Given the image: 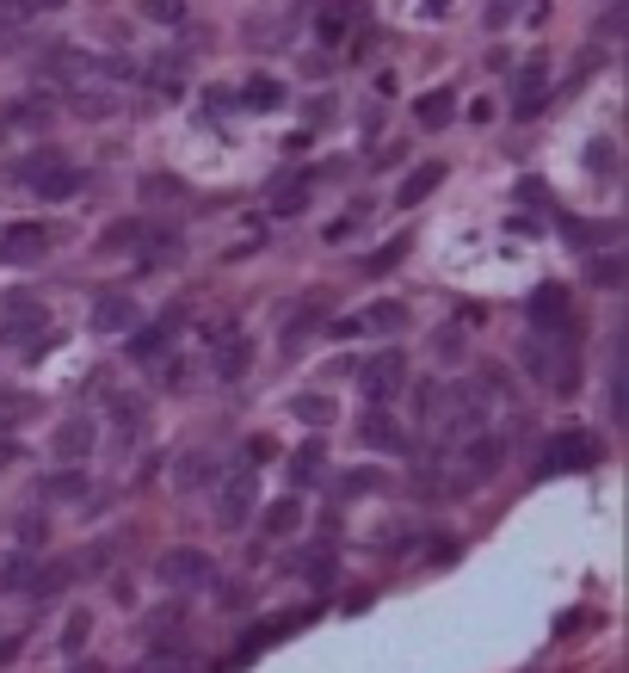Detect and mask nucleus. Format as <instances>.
<instances>
[{
	"instance_id": "1",
	"label": "nucleus",
	"mask_w": 629,
	"mask_h": 673,
	"mask_svg": "<svg viewBox=\"0 0 629 673\" xmlns=\"http://www.w3.org/2000/svg\"><path fill=\"white\" fill-rule=\"evenodd\" d=\"M525 371L555 389V396H574L580 389V371H574V340H549V334H531L525 340Z\"/></svg>"
},
{
	"instance_id": "2",
	"label": "nucleus",
	"mask_w": 629,
	"mask_h": 673,
	"mask_svg": "<svg viewBox=\"0 0 629 673\" xmlns=\"http://www.w3.org/2000/svg\"><path fill=\"white\" fill-rule=\"evenodd\" d=\"M81 180H87V173L81 167H68L62 155H25L19 161V186L25 192H37V198H74V192H81Z\"/></svg>"
},
{
	"instance_id": "3",
	"label": "nucleus",
	"mask_w": 629,
	"mask_h": 673,
	"mask_svg": "<svg viewBox=\"0 0 629 673\" xmlns=\"http://www.w3.org/2000/svg\"><path fill=\"white\" fill-rule=\"evenodd\" d=\"M352 371H358V383H364V396L370 402H389V396H401V383H407V359L395 346H383V352H370V359H352Z\"/></svg>"
},
{
	"instance_id": "4",
	"label": "nucleus",
	"mask_w": 629,
	"mask_h": 673,
	"mask_svg": "<svg viewBox=\"0 0 629 673\" xmlns=\"http://www.w3.org/2000/svg\"><path fill=\"white\" fill-rule=\"evenodd\" d=\"M531 328L549 340H574V297L562 285H537L531 291Z\"/></svg>"
},
{
	"instance_id": "5",
	"label": "nucleus",
	"mask_w": 629,
	"mask_h": 673,
	"mask_svg": "<svg viewBox=\"0 0 629 673\" xmlns=\"http://www.w3.org/2000/svg\"><path fill=\"white\" fill-rule=\"evenodd\" d=\"M599 464V439L592 433H555L543 445V470L549 476H574V470H592Z\"/></svg>"
},
{
	"instance_id": "6",
	"label": "nucleus",
	"mask_w": 629,
	"mask_h": 673,
	"mask_svg": "<svg viewBox=\"0 0 629 673\" xmlns=\"http://www.w3.org/2000/svg\"><path fill=\"white\" fill-rule=\"evenodd\" d=\"M457 464H463V470H457V482H451V488H475V482H488V476L506 464V439H500V433H475V439L463 445Z\"/></svg>"
},
{
	"instance_id": "7",
	"label": "nucleus",
	"mask_w": 629,
	"mask_h": 673,
	"mask_svg": "<svg viewBox=\"0 0 629 673\" xmlns=\"http://www.w3.org/2000/svg\"><path fill=\"white\" fill-rule=\"evenodd\" d=\"M253 519V464H241L235 476H222V494H216V525L235 531Z\"/></svg>"
},
{
	"instance_id": "8",
	"label": "nucleus",
	"mask_w": 629,
	"mask_h": 673,
	"mask_svg": "<svg viewBox=\"0 0 629 673\" xmlns=\"http://www.w3.org/2000/svg\"><path fill=\"white\" fill-rule=\"evenodd\" d=\"M155 569H161V581L167 587H204L216 569H210V556L204 550H192V544H173L161 562H155Z\"/></svg>"
},
{
	"instance_id": "9",
	"label": "nucleus",
	"mask_w": 629,
	"mask_h": 673,
	"mask_svg": "<svg viewBox=\"0 0 629 673\" xmlns=\"http://www.w3.org/2000/svg\"><path fill=\"white\" fill-rule=\"evenodd\" d=\"M44 247H50L44 223H7V229H0V260H7V266H31Z\"/></svg>"
},
{
	"instance_id": "10",
	"label": "nucleus",
	"mask_w": 629,
	"mask_h": 673,
	"mask_svg": "<svg viewBox=\"0 0 629 673\" xmlns=\"http://www.w3.org/2000/svg\"><path fill=\"white\" fill-rule=\"evenodd\" d=\"M179 334V309H167V315H155L148 328H130V359L136 365H155V359H167V340Z\"/></svg>"
},
{
	"instance_id": "11",
	"label": "nucleus",
	"mask_w": 629,
	"mask_h": 673,
	"mask_svg": "<svg viewBox=\"0 0 629 673\" xmlns=\"http://www.w3.org/2000/svg\"><path fill=\"white\" fill-rule=\"evenodd\" d=\"M253 371V340L241 328H216V377L222 383H241Z\"/></svg>"
},
{
	"instance_id": "12",
	"label": "nucleus",
	"mask_w": 629,
	"mask_h": 673,
	"mask_svg": "<svg viewBox=\"0 0 629 673\" xmlns=\"http://www.w3.org/2000/svg\"><path fill=\"white\" fill-rule=\"evenodd\" d=\"M93 445H99V433H93L87 414H74V420H62V427H56V457H62V464H87Z\"/></svg>"
},
{
	"instance_id": "13",
	"label": "nucleus",
	"mask_w": 629,
	"mask_h": 673,
	"mask_svg": "<svg viewBox=\"0 0 629 673\" xmlns=\"http://www.w3.org/2000/svg\"><path fill=\"white\" fill-rule=\"evenodd\" d=\"M136 322V303L124 297V291H99L93 297V328H105V334H124Z\"/></svg>"
},
{
	"instance_id": "14",
	"label": "nucleus",
	"mask_w": 629,
	"mask_h": 673,
	"mask_svg": "<svg viewBox=\"0 0 629 673\" xmlns=\"http://www.w3.org/2000/svg\"><path fill=\"white\" fill-rule=\"evenodd\" d=\"M407 328V309L401 303H364L352 315V334H401Z\"/></svg>"
},
{
	"instance_id": "15",
	"label": "nucleus",
	"mask_w": 629,
	"mask_h": 673,
	"mask_svg": "<svg viewBox=\"0 0 629 673\" xmlns=\"http://www.w3.org/2000/svg\"><path fill=\"white\" fill-rule=\"evenodd\" d=\"M358 433H364V445H370V451H407V433H401V420H395V414H383V408H370Z\"/></svg>"
},
{
	"instance_id": "16",
	"label": "nucleus",
	"mask_w": 629,
	"mask_h": 673,
	"mask_svg": "<svg viewBox=\"0 0 629 673\" xmlns=\"http://www.w3.org/2000/svg\"><path fill=\"white\" fill-rule=\"evenodd\" d=\"M179 630H185V606H179V599H167V606H155V612H148L142 618V636H148V643H179Z\"/></svg>"
},
{
	"instance_id": "17",
	"label": "nucleus",
	"mask_w": 629,
	"mask_h": 673,
	"mask_svg": "<svg viewBox=\"0 0 629 673\" xmlns=\"http://www.w3.org/2000/svg\"><path fill=\"white\" fill-rule=\"evenodd\" d=\"M438 180H444V161H420L414 173H407V180H401V192H395V204L401 210H414L426 192H438Z\"/></svg>"
},
{
	"instance_id": "18",
	"label": "nucleus",
	"mask_w": 629,
	"mask_h": 673,
	"mask_svg": "<svg viewBox=\"0 0 629 673\" xmlns=\"http://www.w3.org/2000/svg\"><path fill=\"white\" fill-rule=\"evenodd\" d=\"M290 414L303 420V427H327V420L340 414V408H333L327 389H296V396H290Z\"/></svg>"
},
{
	"instance_id": "19",
	"label": "nucleus",
	"mask_w": 629,
	"mask_h": 673,
	"mask_svg": "<svg viewBox=\"0 0 629 673\" xmlns=\"http://www.w3.org/2000/svg\"><path fill=\"white\" fill-rule=\"evenodd\" d=\"M543 93H549V62L537 56V62H525V75H518V93H512V99H518V112L531 118L537 105H543Z\"/></svg>"
},
{
	"instance_id": "20",
	"label": "nucleus",
	"mask_w": 629,
	"mask_h": 673,
	"mask_svg": "<svg viewBox=\"0 0 629 673\" xmlns=\"http://www.w3.org/2000/svg\"><path fill=\"white\" fill-rule=\"evenodd\" d=\"M296 525H303V501H290V494H278V501L266 507V519H259V531H266V538H290Z\"/></svg>"
},
{
	"instance_id": "21",
	"label": "nucleus",
	"mask_w": 629,
	"mask_h": 673,
	"mask_svg": "<svg viewBox=\"0 0 629 673\" xmlns=\"http://www.w3.org/2000/svg\"><path fill=\"white\" fill-rule=\"evenodd\" d=\"M451 105H457V93L451 87H432V93H420L414 99V118L432 130V124H451Z\"/></svg>"
},
{
	"instance_id": "22",
	"label": "nucleus",
	"mask_w": 629,
	"mask_h": 673,
	"mask_svg": "<svg viewBox=\"0 0 629 673\" xmlns=\"http://www.w3.org/2000/svg\"><path fill=\"white\" fill-rule=\"evenodd\" d=\"M68 581H74V562H44V569H31V593H37V599L68 593Z\"/></svg>"
},
{
	"instance_id": "23",
	"label": "nucleus",
	"mask_w": 629,
	"mask_h": 673,
	"mask_svg": "<svg viewBox=\"0 0 629 673\" xmlns=\"http://www.w3.org/2000/svg\"><path fill=\"white\" fill-rule=\"evenodd\" d=\"M44 501H81L87 494V470H56V476H44Z\"/></svg>"
},
{
	"instance_id": "24",
	"label": "nucleus",
	"mask_w": 629,
	"mask_h": 673,
	"mask_svg": "<svg viewBox=\"0 0 629 673\" xmlns=\"http://www.w3.org/2000/svg\"><path fill=\"white\" fill-rule=\"evenodd\" d=\"M290 476H296V482H321V476H327V445H321V439H309L303 451L290 457Z\"/></svg>"
},
{
	"instance_id": "25",
	"label": "nucleus",
	"mask_w": 629,
	"mask_h": 673,
	"mask_svg": "<svg viewBox=\"0 0 629 673\" xmlns=\"http://www.w3.org/2000/svg\"><path fill=\"white\" fill-rule=\"evenodd\" d=\"M309 186H315V180H309V173H296V180H290V186H278V192H272V210H278V217H296V210H303V204H309Z\"/></svg>"
},
{
	"instance_id": "26",
	"label": "nucleus",
	"mask_w": 629,
	"mask_h": 673,
	"mask_svg": "<svg viewBox=\"0 0 629 673\" xmlns=\"http://www.w3.org/2000/svg\"><path fill=\"white\" fill-rule=\"evenodd\" d=\"M370 488H383V470H346L340 482H333L340 501H358V494H370Z\"/></svg>"
},
{
	"instance_id": "27",
	"label": "nucleus",
	"mask_w": 629,
	"mask_h": 673,
	"mask_svg": "<svg viewBox=\"0 0 629 673\" xmlns=\"http://www.w3.org/2000/svg\"><path fill=\"white\" fill-rule=\"evenodd\" d=\"M414 420H420V427L444 420V389H438V383H420V389H414Z\"/></svg>"
},
{
	"instance_id": "28",
	"label": "nucleus",
	"mask_w": 629,
	"mask_h": 673,
	"mask_svg": "<svg viewBox=\"0 0 629 673\" xmlns=\"http://www.w3.org/2000/svg\"><path fill=\"white\" fill-rule=\"evenodd\" d=\"M241 99L253 105V112H272V105H284V87L259 75V81H247V87H241Z\"/></svg>"
},
{
	"instance_id": "29",
	"label": "nucleus",
	"mask_w": 629,
	"mask_h": 673,
	"mask_svg": "<svg viewBox=\"0 0 629 673\" xmlns=\"http://www.w3.org/2000/svg\"><path fill=\"white\" fill-rule=\"evenodd\" d=\"M13 531H19V544H25V550H44V544H50V519H44V513H19V525H13Z\"/></svg>"
},
{
	"instance_id": "30",
	"label": "nucleus",
	"mask_w": 629,
	"mask_h": 673,
	"mask_svg": "<svg viewBox=\"0 0 629 673\" xmlns=\"http://www.w3.org/2000/svg\"><path fill=\"white\" fill-rule=\"evenodd\" d=\"M31 569H37L31 556H7V562H0V593H19V587H31Z\"/></svg>"
},
{
	"instance_id": "31",
	"label": "nucleus",
	"mask_w": 629,
	"mask_h": 673,
	"mask_svg": "<svg viewBox=\"0 0 629 673\" xmlns=\"http://www.w3.org/2000/svg\"><path fill=\"white\" fill-rule=\"evenodd\" d=\"M173 482H179V488H198V482H210V457H204V451H192V457H179V470H173Z\"/></svg>"
},
{
	"instance_id": "32",
	"label": "nucleus",
	"mask_w": 629,
	"mask_h": 673,
	"mask_svg": "<svg viewBox=\"0 0 629 673\" xmlns=\"http://www.w3.org/2000/svg\"><path fill=\"white\" fill-rule=\"evenodd\" d=\"M592 285H623V254H599V260H592Z\"/></svg>"
},
{
	"instance_id": "33",
	"label": "nucleus",
	"mask_w": 629,
	"mask_h": 673,
	"mask_svg": "<svg viewBox=\"0 0 629 673\" xmlns=\"http://www.w3.org/2000/svg\"><path fill=\"white\" fill-rule=\"evenodd\" d=\"M87 636H93V618H87V612H74V618L62 624V649L74 655V649H81V643H87Z\"/></svg>"
},
{
	"instance_id": "34",
	"label": "nucleus",
	"mask_w": 629,
	"mask_h": 673,
	"mask_svg": "<svg viewBox=\"0 0 629 673\" xmlns=\"http://www.w3.org/2000/svg\"><path fill=\"white\" fill-rule=\"evenodd\" d=\"M142 13L155 19V25H179L185 19V0H142Z\"/></svg>"
},
{
	"instance_id": "35",
	"label": "nucleus",
	"mask_w": 629,
	"mask_h": 673,
	"mask_svg": "<svg viewBox=\"0 0 629 673\" xmlns=\"http://www.w3.org/2000/svg\"><path fill=\"white\" fill-rule=\"evenodd\" d=\"M142 229H148L142 217H124V223H111V229H105V247H130V241H142Z\"/></svg>"
},
{
	"instance_id": "36",
	"label": "nucleus",
	"mask_w": 629,
	"mask_h": 673,
	"mask_svg": "<svg viewBox=\"0 0 629 673\" xmlns=\"http://www.w3.org/2000/svg\"><path fill=\"white\" fill-rule=\"evenodd\" d=\"M7 124H19V130H31V124H37V130H44V124H50V112H44V105H31V99H19L13 112H7Z\"/></svg>"
},
{
	"instance_id": "37",
	"label": "nucleus",
	"mask_w": 629,
	"mask_h": 673,
	"mask_svg": "<svg viewBox=\"0 0 629 673\" xmlns=\"http://www.w3.org/2000/svg\"><path fill=\"white\" fill-rule=\"evenodd\" d=\"M401 254H407V241H389V247H377V254L364 260V272H389V266H395Z\"/></svg>"
},
{
	"instance_id": "38",
	"label": "nucleus",
	"mask_w": 629,
	"mask_h": 673,
	"mask_svg": "<svg viewBox=\"0 0 629 673\" xmlns=\"http://www.w3.org/2000/svg\"><path fill=\"white\" fill-rule=\"evenodd\" d=\"M111 414H118V427L130 433V427H142V414H148V408H142V402H130V396H118V402H111Z\"/></svg>"
},
{
	"instance_id": "39",
	"label": "nucleus",
	"mask_w": 629,
	"mask_h": 673,
	"mask_svg": "<svg viewBox=\"0 0 629 673\" xmlns=\"http://www.w3.org/2000/svg\"><path fill=\"white\" fill-rule=\"evenodd\" d=\"M586 161H592V173H611V161H617V149H611V136H599V143L586 149Z\"/></svg>"
},
{
	"instance_id": "40",
	"label": "nucleus",
	"mask_w": 629,
	"mask_h": 673,
	"mask_svg": "<svg viewBox=\"0 0 629 673\" xmlns=\"http://www.w3.org/2000/svg\"><path fill=\"white\" fill-rule=\"evenodd\" d=\"M19 649H25V636H0V667H13Z\"/></svg>"
}]
</instances>
